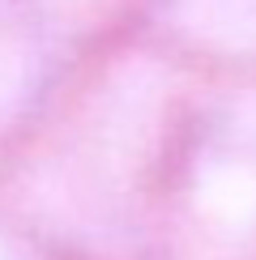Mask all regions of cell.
I'll use <instances>...</instances> for the list:
<instances>
[{"label":"cell","mask_w":256,"mask_h":260,"mask_svg":"<svg viewBox=\"0 0 256 260\" xmlns=\"http://www.w3.org/2000/svg\"><path fill=\"white\" fill-rule=\"evenodd\" d=\"M197 201L227 231H248L256 226V175L239 162H209L197 175Z\"/></svg>","instance_id":"6da1fadb"},{"label":"cell","mask_w":256,"mask_h":260,"mask_svg":"<svg viewBox=\"0 0 256 260\" xmlns=\"http://www.w3.org/2000/svg\"><path fill=\"white\" fill-rule=\"evenodd\" d=\"M243 124H248V137L256 141V111H248V115H243Z\"/></svg>","instance_id":"7a4b0ae2"},{"label":"cell","mask_w":256,"mask_h":260,"mask_svg":"<svg viewBox=\"0 0 256 260\" xmlns=\"http://www.w3.org/2000/svg\"><path fill=\"white\" fill-rule=\"evenodd\" d=\"M0 260H17V256H13V252H5V247H0Z\"/></svg>","instance_id":"3957f363"}]
</instances>
